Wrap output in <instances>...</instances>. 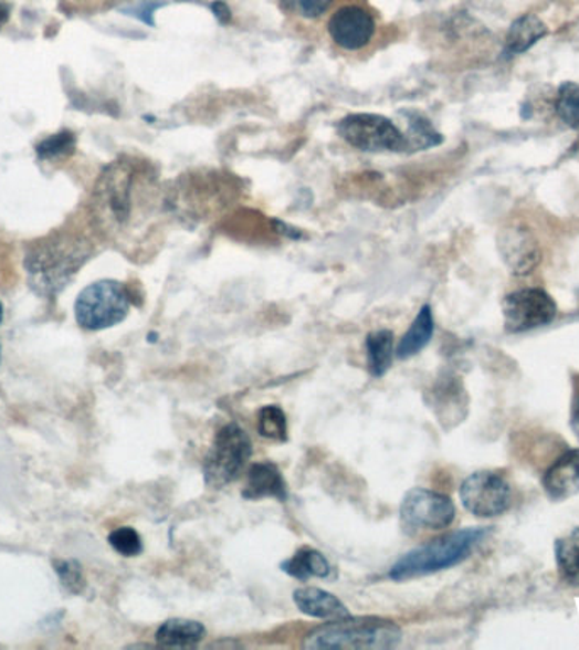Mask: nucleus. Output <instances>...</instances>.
Here are the masks:
<instances>
[{
    "label": "nucleus",
    "mask_w": 579,
    "mask_h": 650,
    "mask_svg": "<svg viewBox=\"0 0 579 650\" xmlns=\"http://www.w3.org/2000/svg\"><path fill=\"white\" fill-rule=\"evenodd\" d=\"M88 256L91 248L72 234L50 235L33 244L24 258L31 290L48 298L59 295Z\"/></svg>",
    "instance_id": "f257e3e1"
},
{
    "label": "nucleus",
    "mask_w": 579,
    "mask_h": 650,
    "mask_svg": "<svg viewBox=\"0 0 579 650\" xmlns=\"http://www.w3.org/2000/svg\"><path fill=\"white\" fill-rule=\"evenodd\" d=\"M486 535H488V528L485 527L463 528V531L442 535L400 557L391 566L388 576L393 581L402 583L450 569L466 560Z\"/></svg>",
    "instance_id": "f03ea898"
},
{
    "label": "nucleus",
    "mask_w": 579,
    "mask_h": 650,
    "mask_svg": "<svg viewBox=\"0 0 579 650\" xmlns=\"http://www.w3.org/2000/svg\"><path fill=\"white\" fill-rule=\"evenodd\" d=\"M402 640V630L383 618H337L317 627L304 640L305 649H393Z\"/></svg>",
    "instance_id": "7ed1b4c3"
},
{
    "label": "nucleus",
    "mask_w": 579,
    "mask_h": 650,
    "mask_svg": "<svg viewBox=\"0 0 579 650\" xmlns=\"http://www.w3.org/2000/svg\"><path fill=\"white\" fill-rule=\"evenodd\" d=\"M253 454V444L246 430L241 429L238 423H228L219 430L214 442L207 452L203 463V480L207 486H228L243 473L248 461Z\"/></svg>",
    "instance_id": "20e7f679"
},
{
    "label": "nucleus",
    "mask_w": 579,
    "mask_h": 650,
    "mask_svg": "<svg viewBox=\"0 0 579 650\" xmlns=\"http://www.w3.org/2000/svg\"><path fill=\"white\" fill-rule=\"evenodd\" d=\"M130 296L126 286L116 280L92 283L75 302V317L87 331L109 329L129 314Z\"/></svg>",
    "instance_id": "39448f33"
},
{
    "label": "nucleus",
    "mask_w": 579,
    "mask_h": 650,
    "mask_svg": "<svg viewBox=\"0 0 579 650\" xmlns=\"http://www.w3.org/2000/svg\"><path fill=\"white\" fill-rule=\"evenodd\" d=\"M336 129L340 138L359 151H407L406 133L380 114H349L337 123Z\"/></svg>",
    "instance_id": "423d86ee"
},
{
    "label": "nucleus",
    "mask_w": 579,
    "mask_h": 650,
    "mask_svg": "<svg viewBox=\"0 0 579 650\" xmlns=\"http://www.w3.org/2000/svg\"><path fill=\"white\" fill-rule=\"evenodd\" d=\"M135 171L126 162L105 168L95 187V210L98 221L107 228H120L129 221L133 210Z\"/></svg>",
    "instance_id": "0eeeda50"
},
{
    "label": "nucleus",
    "mask_w": 579,
    "mask_h": 650,
    "mask_svg": "<svg viewBox=\"0 0 579 650\" xmlns=\"http://www.w3.org/2000/svg\"><path fill=\"white\" fill-rule=\"evenodd\" d=\"M456 517V506L450 496L425 488H413L400 505V524L407 534L425 531H442L450 527Z\"/></svg>",
    "instance_id": "6e6552de"
},
{
    "label": "nucleus",
    "mask_w": 579,
    "mask_h": 650,
    "mask_svg": "<svg viewBox=\"0 0 579 650\" xmlns=\"http://www.w3.org/2000/svg\"><path fill=\"white\" fill-rule=\"evenodd\" d=\"M460 496L464 509L482 518L504 515L514 503L510 483L495 471H478L467 476L461 484Z\"/></svg>",
    "instance_id": "1a4fd4ad"
},
{
    "label": "nucleus",
    "mask_w": 579,
    "mask_h": 650,
    "mask_svg": "<svg viewBox=\"0 0 579 650\" xmlns=\"http://www.w3.org/2000/svg\"><path fill=\"white\" fill-rule=\"evenodd\" d=\"M558 315V305L549 293L540 289H524L505 296V329L525 333L550 324Z\"/></svg>",
    "instance_id": "9d476101"
},
{
    "label": "nucleus",
    "mask_w": 579,
    "mask_h": 650,
    "mask_svg": "<svg viewBox=\"0 0 579 650\" xmlns=\"http://www.w3.org/2000/svg\"><path fill=\"white\" fill-rule=\"evenodd\" d=\"M327 33L334 44L343 50L359 51L373 40L377 22L361 6H343L330 15Z\"/></svg>",
    "instance_id": "9b49d317"
},
{
    "label": "nucleus",
    "mask_w": 579,
    "mask_h": 650,
    "mask_svg": "<svg viewBox=\"0 0 579 650\" xmlns=\"http://www.w3.org/2000/svg\"><path fill=\"white\" fill-rule=\"evenodd\" d=\"M498 250L512 275H530L540 263V247L534 232L522 224L507 226L498 235Z\"/></svg>",
    "instance_id": "f8f14e48"
},
{
    "label": "nucleus",
    "mask_w": 579,
    "mask_h": 650,
    "mask_svg": "<svg viewBox=\"0 0 579 650\" xmlns=\"http://www.w3.org/2000/svg\"><path fill=\"white\" fill-rule=\"evenodd\" d=\"M544 490L552 502H562L579 493V449L562 454L544 474Z\"/></svg>",
    "instance_id": "ddd939ff"
},
{
    "label": "nucleus",
    "mask_w": 579,
    "mask_h": 650,
    "mask_svg": "<svg viewBox=\"0 0 579 650\" xmlns=\"http://www.w3.org/2000/svg\"><path fill=\"white\" fill-rule=\"evenodd\" d=\"M243 496L248 500L276 499L280 502H286L288 492H286L282 471L270 461L253 464L248 471Z\"/></svg>",
    "instance_id": "4468645a"
},
{
    "label": "nucleus",
    "mask_w": 579,
    "mask_h": 650,
    "mask_svg": "<svg viewBox=\"0 0 579 650\" xmlns=\"http://www.w3.org/2000/svg\"><path fill=\"white\" fill-rule=\"evenodd\" d=\"M294 601L302 614L320 620H337V618L349 617L348 607L333 593L324 591L320 588H298L294 593Z\"/></svg>",
    "instance_id": "2eb2a0df"
},
{
    "label": "nucleus",
    "mask_w": 579,
    "mask_h": 650,
    "mask_svg": "<svg viewBox=\"0 0 579 650\" xmlns=\"http://www.w3.org/2000/svg\"><path fill=\"white\" fill-rule=\"evenodd\" d=\"M547 33H549V30H547L544 21H540V18L534 14L520 15V18L512 22L510 30H508L507 41H505V54L515 56V54L525 53L534 44L544 40Z\"/></svg>",
    "instance_id": "dca6fc26"
},
{
    "label": "nucleus",
    "mask_w": 579,
    "mask_h": 650,
    "mask_svg": "<svg viewBox=\"0 0 579 650\" xmlns=\"http://www.w3.org/2000/svg\"><path fill=\"white\" fill-rule=\"evenodd\" d=\"M432 336H434V315H432L431 305H424L409 331L403 334L399 346L394 349V355L399 356V359L412 358L431 343Z\"/></svg>",
    "instance_id": "f3484780"
},
{
    "label": "nucleus",
    "mask_w": 579,
    "mask_h": 650,
    "mask_svg": "<svg viewBox=\"0 0 579 650\" xmlns=\"http://www.w3.org/2000/svg\"><path fill=\"white\" fill-rule=\"evenodd\" d=\"M203 636H206V627L200 621L171 618L165 621L156 632V642L161 647L186 649V647L197 646Z\"/></svg>",
    "instance_id": "a211bd4d"
},
{
    "label": "nucleus",
    "mask_w": 579,
    "mask_h": 650,
    "mask_svg": "<svg viewBox=\"0 0 579 650\" xmlns=\"http://www.w3.org/2000/svg\"><path fill=\"white\" fill-rule=\"evenodd\" d=\"M282 569L286 575L301 579V581H307L310 578H329L330 572H333L326 556L319 551L308 549V547L298 551L285 563H282Z\"/></svg>",
    "instance_id": "6ab92c4d"
},
{
    "label": "nucleus",
    "mask_w": 579,
    "mask_h": 650,
    "mask_svg": "<svg viewBox=\"0 0 579 650\" xmlns=\"http://www.w3.org/2000/svg\"><path fill=\"white\" fill-rule=\"evenodd\" d=\"M366 353H368V366L371 376L381 378L390 369L394 358V337L391 331H375L366 339Z\"/></svg>",
    "instance_id": "aec40b11"
},
{
    "label": "nucleus",
    "mask_w": 579,
    "mask_h": 650,
    "mask_svg": "<svg viewBox=\"0 0 579 650\" xmlns=\"http://www.w3.org/2000/svg\"><path fill=\"white\" fill-rule=\"evenodd\" d=\"M555 553L561 578L568 585L579 586V527L558 538Z\"/></svg>",
    "instance_id": "412c9836"
},
{
    "label": "nucleus",
    "mask_w": 579,
    "mask_h": 650,
    "mask_svg": "<svg viewBox=\"0 0 579 650\" xmlns=\"http://www.w3.org/2000/svg\"><path fill=\"white\" fill-rule=\"evenodd\" d=\"M409 120V129L406 133L407 151H424V149L435 148L442 145L444 138L435 127L432 126L428 117L420 116L417 113H403Z\"/></svg>",
    "instance_id": "4be33fe9"
},
{
    "label": "nucleus",
    "mask_w": 579,
    "mask_h": 650,
    "mask_svg": "<svg viewBox=\"0 0 579 650\" xmlns=\"http://www.w3.org/2000/svg\"><path fill=\"white\" fill-rule=\"evenodd\" d=\"M257 432L272 441H286L288 439V423H286L285 412L276 405L263 407L257 412Z\"/></svg>",
    "instance_id": "5701e85b"
},
{
    "label": "nucleus",
    "mask_w": 579,
    "mask_h": 650,
    "mask_svg": "<svg viewBox=\"0 0 579 650\" xmlns=\"http://www.w3.org/2000/svg\"><path fill=\"white\" fill-rule=\"evenodd\" d=\"M556 114L566 126L579 130V84L565 82L559 87L556 95Z\"/></svg>",
    "instance_id": "b1692460"
},
{
    "label": "nucleus",
    "mask_w": 579,
    "mask_h": 650,
    "mask_svg": "<svg viewBox=\"0 0 579 650\" xmlns=\"http://www.w3.org/2000/svg\"><path fill=\"white\" fill-rule=\"evenodd\" d=\"M76 148L75 134L70 130L53 134L36 146L38 158L59 159L72 155Z\"/></svg>",
    "instance_id": "393cba45"
},
{
    "label": "nucleus",
    "mask_w": 579,
    "mask_h": 650,
    "mask_svg": "<svg viewBox=\"0 0 579 650\" xmlns=\"http://www.w3.org/2000/svg\"><path fill=\"white\" fill-rule=\"evenodd\" d=\"M109 544L124 557H135L143 553L141 535L130 527L116 528L109 535Z\"/></svg>",
    "instance_id": "a878e982"
},
{
    "label": "nucleus",
    "mask_w": 579,
    "mask_h": 650,
    "mask_svg": "<svg viewBox=\"0 0 579 650\" xmlns=\"http://www.w3.org/2000/svg\"><path fill=\"white\" fill-rule=\"evenodd\" d=\"M53 566H55L56 575L62 579V585L65 586L70 593H73V595H81V593L84 591L87 583H85L81 564L76 563V560H55Z\"/></svg>",
    "instance_id": "bb28decb"
},
{
    "label": "nucleus",
    "mask_w": 579,
    "mask_h": 650,
    "mask_svg": "<svg viewBox=\"0 0 579 650\" xmlns=\"http://www.w3.org/2000/svg\"><path fill=\"white\" fill-rule=\"evenodd\" d=\"M333 2L334 0H280L285 11L305 19L320 18Z\"/></svg>",
    "instance_id": "cd10ccee"
},
{
    "label": "nucleus",
    "mask_w": 579,
    "mask_h": 650,
    "mask_svg": "<svg viewBox=\"0 0 579 650\" xmlns=\"http://www.w3.org/2000/svg\"><path fill=\"white\" fill-rule=\"evenodd\" d=\"M210 9H212V12H214L215 18H218V21L221 22V24H229V22H231V9H229V6L225 4V2H222V0H215V2H212Z\"/></svg>",
    "instance_id": "c85d7f7f"
},
{
    "label": "nucleus",
    "mask_w": 579,
    "mask_h": 650,
    "mask_svg": "<svg viewBox=\"0 0 579 650\" xmlns=\"http://www.w3.org/2000/svg\"><path fill=\"white\" fill-rule=\"evenodd\" d=\"M571 427L575 430L576 438L579 439V390H576L575 398H572Z\"/></svg>",
    "instance_id": "c756f323"
},
{
    "label": "nucleus",
    "mask_w": 579,
    "mask_h": 650,
    "mask_svg": "<svg viewBox=\"0 0 579 650\" xmlns=\"http://www.w3.org/2000/svg\"><path fill=\"white\" fill-rule=\"evenodd\" d=\"M9 18H11V6L4 0H0V30L8 24Z\"/></svg>",
    "instance_id": "7c9ffc66"
},
{
    "label": "nucleus",
    "mask_w": 579,
    "mask_h": 650,
    "mask_svg": "<svg viewBox=\"0 0 579 650\" xmlns=\"http://www.w3.org/2000/svg\"><path fill=\"white\" fill-rule=\"evenodd\" d=\"M2 321H4V305L0 302V324H2Z\"/></svg>",
    "instance_id": "2f4dec72"
},
{
    "label": "nucleus",
    "mask_w": 579,
    "mask_h": 650,
    "mask_svg": "<svg viewBox=\"0 0 579 650\" xmlns=\"http://www.w3.org/2000/svg\"><path fill=\"white\" fill-rule=\"evenodd\" d=\"M0 359H2V347H0Z\"/></svg>",
    "instance_id": "473e14b6"
}]
</instances>
